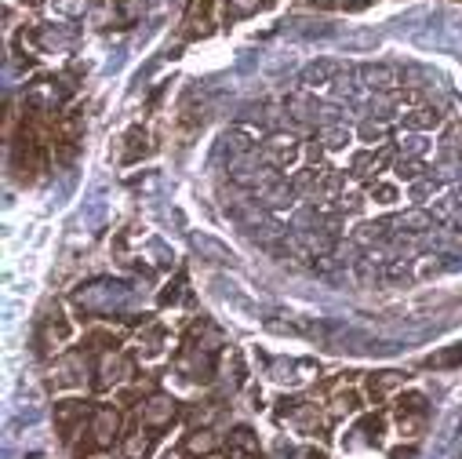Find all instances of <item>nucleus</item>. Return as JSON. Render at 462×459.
<instances>
[{
    "label": "nucleus",
    "instance_id": "1",
    "mask_svg": "<svg viewBox=\"0 0 462 459\" xmlns=\"http://www.w3.org/2000/svg\"><path fill=\"white\" fill-rule=\"evenodd\" d=\"M364 80L372 84V88L390 91V88H397V70H393V66H367V70H364Z\"/></svg>",
    "mask_w": 462,
    "mask_h": 459
},
{
    "label": "nucleus",
    "instance_id": "2",
    "mask_svg": "<svg viewBox=\"0 0 462 459\" xmlns=\"http://www.w3.org/2000/svg\"><path fill=\"white\" fill-rule=\"evenodd\" d=\"M193 244H197L200 252H208L215 263H230V259H233V252H226L222 244H219V241H211V237H193Z\"/></svg>",
    "mask_w": 462,
    "mask_h": 459
},
{
    "label": "nucleus",
    "instance_id": "3",
    "mask_svg": "<svg viewBox=\"0 0 462 459\" xmlns=\"http://www.w3.org/2000/svg\"><path fill=\"white\" fill-rule=\"evenodd\" d=\"M397 226H404V230H412V233H422V230L434 226V219H429L426 211H408V216L397 219Z\"/></svg>",
    "mask_w": 462,
    "mask_h": 459
},
{
    "label": "nucleus",
    "instance_id": "4",
    "mask_svg": "<svg viewBox=\"0 0 462 459\" xmlns=\"http://www.w3.org/2000/svg\"><path fill=\"white\" fill-rule=\"evenodd\" d=\"M331 73H335V63H313V66H306L302 80H306V84H324Z\"/></svg>",
    "mask_w": 462,
    "mask_h": 459
},
{
    "label": "nucleus",
    "instance_id": "5",
    "mask_svg": "<svg viewBox=\"0 0 462 459\" xmlns=\"http://www.w3.org/2000/svg\"><path fill=\"white\" fill-rule=\"evenodd\" d=\"M142 8H146V0H120V4H117V11H120L124 22H135L142 15Z\"/></svg>",
    "mask_w": 462,
    "mask_h": 459
},
{
    "label": "nucleus",
    "instance_id": "6",
    "mask_svg": "<svg viewBox=\"0 0 462 459\" xmlns=\"http://www.w3.org/2000/svg\"><path fill=\"white\" fill-rule=\"evenodd\" d=\"M324 142H328L331 149H338V146L350 142V132H346V128H328V132H324Z\"/></svg>",
    "mask_w": 462,
    "mask_h": 459
},
{
    "label": "nucleus",
    "instance_id": "7",
    "mask_svg": "<svg viewBox=\"0 0 462 459\" xmlns=\"http://www.w3.org/2000/svg\"><path fill=\"white\" fill-rule=\"evenodd\" d=\"M408 125H412V128H426V125H437V113H434V110H419L415 117H408Z\"/></svg>",
    "mask_w": 462,
    "mask_h": 459
},
{
    "label": "nucleus",
    "instance_id": "8",
    "mask_svg": "<svg viewBox=\"0 0 462 459\" xmlns=\"http://www.w3.org/2000/svg\"><path fill=\"white\" fill-rule=\"evenodd\" d=\"M321 8H364V0H313Z\"/></svg>",
    "mask_w": 462,
    "mask_h": 459
},
{
    "label": "nucleus",
    "instance_id": "9",
    "mask_svg": "<svg viewBox=\"0 0 462 459\" xmlns=\"http://www.w3.org/2000/svg\"><path fill=\"white\" fill-rule=\"evenodd\" d=\"M84 4H87V0H58V11H66V15H77V11H84Z\"/></svg>",
    "mask_w": 462,
    "mask_h": 459
},
{
    "label": "nucleus",
    "instance_id": "10",
    "mask_svg": "<svg viewBox=\"0 0 462 459\" xmlns=\"http://www.w3.org/2000/svg\"><path fill=\"white\" fill-rule=\"evenodd\" d=\"M255 4H259V0H233V4H230V15H248Z\"/></svg>",
    "mask_w": 462,
    "mask_h": 459
},
{
    "label": "nucleus",
    "instance_id": "11",
    "mask_svg": "<svg viewBox=\"0 0 462 459\" xmlns=\"http://www.w3.org/2000/svg\"><path fill=\"white\" fill-rule=\"evenodd\" d=\"M419 172H422V164H419V161L400 164V179H419Z\"/></svg>",
    "mask_w": 462,
    "mask_h": 459
}]
</instances>
